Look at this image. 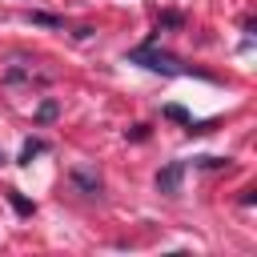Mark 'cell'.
<instances>
[{"label":"cell","instance_id":"cell-1","mask_svg":"<svg viewBox=\"0 0 257 257\" xmlns=\"http://www.w3.org/2000/svg\"><path fill=\"white\" fill-rule=\"evenodd\" d=\"M128 60L133 64H145L149 72H165V76H185L189 68H181V60L177 56H169V52H157L153 44H145V48H133L128 52Z\"/></svg>","mask_w":257,"mask_h":257},{"label":"cell","instance_id":"cell-2","mask_svg":"<svg viewBox=\"0 0 257 257\" xmlns=\"http://www.w3.org/2000/svg\"><path fill=\"white\" fill-rule=\"evenodd\" d=\"M181 177H185V165H181V161H173L169 169H161V173H157V189H161L165 197H177V193H181Z\"/></svg>","mask_w":257,"mask_h":257},{"label":"cell","instance_id":"cell-3","mask_svg":"<svg viewBox=\"0 0 257 257\" xmlns=\"http://www.w3.org/2000/svg\"><path fill=\"white\" fill-rule=\"evenodd\" d=\"M24 20L36 28H64V16H56V12H24Z\"/></svg>","mask_w":257,"mask_h":257},{"label":"cell","instance_id":"cell-4","mask_svg":"<svg viewBox=\"0 0 257 257\" xmlns=\"http://www.w3.org/2000/svg\"><path fill=\"white\" fill-rule=\"evenodd\" d=\"M44 149H48V145H44L40 137H28V141L20 145V165H32V157H40Z\"/></svg>","mask_w":257,"mask_h":257},{"label":"cell","instance_id":"cell-5","mask_svg":"<svg viewBox=\"0 0 257 257\" xmlns=\"http://www.w3.org/2000/svg\"><path fill=\"white\" fill-rule=\"evenodd\" d=\"M56 100H40V108H36V124H48V120H56Z\"/></svg>","mask_w":257,"mask_h":257},{"label":"cell","instance_id":"cell-6","mask_svg":"<svg viewBox=\"0 0 257 257\" xmlns=\"http://www.w3.org/2000/svg\"><path fill=\"white\" fill-rule=\"evenodd\" d=\"M8 201H12V209H16L20 217H28V213H32V201H24V197H20L16 189H8Z\"/></svg>","mask_w":257,"mask_h":257},{"label":"cell","instance_id":"cell-7","mask_svg":"<svg viewBox=\"0 0 257 257\" xmlns=\"http://www.w3.org/2000/svg\"><path fill=\"white\" fill-rule=\"evenodd\" d=\"M72 181H76V185H80L84 193H100V181H92L88 173H72Z\"/></svg>","mask_w":257,"mask_h":257},{"label":"cell","instance_id":"cell-8","mask_svg":"<svg viewBox=\"0 0 257 257\" xmlns=\"http://www.w3.org/2000/svg\"><path fill=\"white\" fill-rule=\"evenodd\" d=\"M165 116H169V120H181V124H193V116H189L181 104H169V108H165Z\"/></svg>","mask_w":257,"mask_h":257},{"label":"cell","instance_id":"cell-9","mask_svg":"<svg viewBox=\"0 0 257 257\" xmlns=\"http://www.w3.org/2000/svg\"><path fill=\"white\" fill-rule=\"evenodd\" d=\"M161 24H165V28H181L185 16H181V12H161Z\"/></svg>","mask_w":257,"mask_h":257},{"label":"cell","instance_id":"cell-10","mask_svg":"<svg viewBox=\"0 0 257 257\" xmlns=\"http://www.w3.org/2000/svg\"><path fill=\"white\" fill-rule=\"evenodd\" d=\"M197 165H201V169H221V165H225V161H221V157H201V161H197Z\"/></svg>","mask_w":257,"mask_h":257},{"label":"cell","instance_id":"cell-11","mask_svg":"<svg viewBox=\"0 0 257 257\" xmlns=\"http://www.w3.org/2000/svg\"><path fill=\"white\" fill-rule=\"evenodd\" d=\"M0 165H4V153H0Z\"/></svg>","mask_w":257,"mask_h":257}]
</instances>
